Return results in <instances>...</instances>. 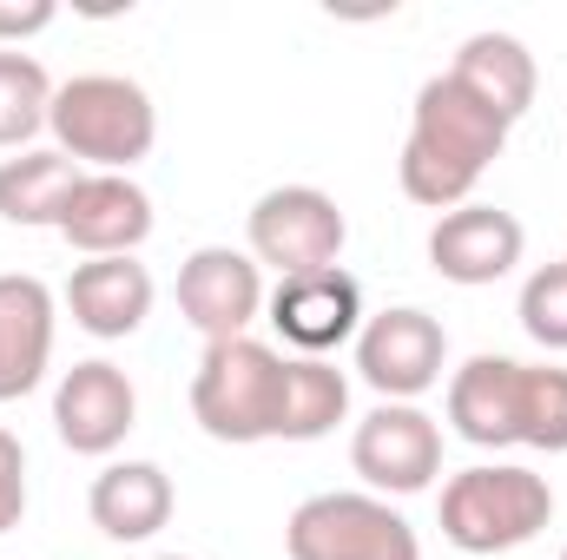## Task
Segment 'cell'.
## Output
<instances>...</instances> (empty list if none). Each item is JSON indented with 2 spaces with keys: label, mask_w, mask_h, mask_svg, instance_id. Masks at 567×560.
I'll return each instance as SVG.
<instances>
[{
  "label": "cell",
  "mask_w": 567,
  "mask_h": 560,
  "mask_svg": "<svg viewBox=\"0 0 567 560\" xmlns=\"http://www.w3.org/2000/svg\"><path fill=\"white\" fill-rule=\"evenodd\" d=\"M449 422L475 448H515L522 442V363L515 356H468L449 376Z\"/></svg>",
  "instance_id": "5bb4252c"
},
{
  "label": "cell",
  "mask_w": 567,
  "mask_h": 560,
  "mask_svg": "<svg viewBox=\"0 0 567 560\" xmlns=\"http://www.w3.org/2000/svg\"><path fill=\"white\" fill-rule=\"evenodd\" d=\"M20 515H27V448L0 428V535L20 528Z\"/></svg>",
  "instance_id": "cb8c5ba5"
},
{
  "label": "cell",
  "mask_w": 567,
  "mask_h": 560,
  "mask_svg": "<svg viewBox=\"0 0 567 560\" xmlns=\"http://www.w3.org/2000/svg\"><path fill=\"white\" fill-rule=\"evenodd\" d=\"M245 231H251V258L271 265L278 278L330 271V265L343 258V238H350L337 198L317 191V185H278V191H265V198L251 205Z\"/></svg>",
  "instance_id": "8992f818"
},
{
  "label": "cell",
  "mask_w": 567,
  "mask_h": 560,
  "mask_svg": "<svg viewBox=\"0 0 567 560\" xmlns=\"http://www.w3.org/2000/svg\"><path fill=\"white\" fill-rule=\"evenodd\" d=\"M442 363H449V336H442V323L429 310H416V303L377 310L357 330V376L383 403H416L423 390L442 383Z\"/></svg>",
  "instance_id": "52a82bcc"
},
{
  "label": "cell",
  "mask_w": 567,
  "mask_h": 560,
  "mask_svg": "<svg viewBox=\"0 0 567 560\" xmlns=\"http://www.w3.org/2000/svg\"><path fill=\"white\" fill-rule=\"evenodd\" d=\"M265 310H271V330L297 356H330V350H343L363 330V290H357V278L343 265L303 271V278H278Z\"/></svg>",
  "instance_id": "30bf717a"
},
{
  "label": "cell",
  "mask_w": 567,
  "mask_h": 560,
  "mask_svg": "<svg viewBox=\"0 0 567 560\" xmlns=\"http://www.w3.org/2000/svg\"><path fill=\"white\" fill-rule=\"evenodd\" d=\"M47 126L73 165H100V172H133L158 139L152 93L126 73H80V80L53 86Z\"/></svg>",
  "instance_id": "277c9868"
},
{
  "label": "cell",
  "mask_w": 567,
  "mask_h": 560,
  "mask_svg": "<svg viewBox=\"0 0 567 560\" xmlns=\"http://www.w3.org/2000/svg\"><path fill=\"white\" fill-rule=\"evenodd\" d=\"M350 468L383 495H423L442 475V422L423 416L416 403L370 409L350 435Z\"/></svg>",
  "instance_id": "ba28073f"
},
{
  "label": "cell",
  "mask_w": 567,
  "mask_h": 560,
  "mask_svg": "<svg viewBox=\"0 0 567 560\" xmlns=\"http://www.w3.org/2000/svg\"><path fill=\"white\" fill-rule=\"evenodd\" d=\"M53 27V0H0V46H20Z\"/></svg>",
  "instance_id": "d4e9b609"
},
{
  "label": "cell",
  "mask_w": 567,
  "mask_h": 560,
  "mask_svg": "<svg viewBox=\"0 0 567 560\" xmlns=\"http://www.w3.org/2000/svg\"><path fill=\"white\" fill-rule=\"evenodd\" d=\"M522 448L567 455V370L522 363Z\"/></svg>",
  "instance_id": "7402d4cb"
},
{
  "label": "cell",
  "mask_w": 567,
  "mask_h": 560,
  "mask_svg": "<svg viewBox=\"0 0 567 560\" xmlns=\"http://www.w3.org/2000/svg\"><path fill=\"white\" fill-rule=\"evenodd\" d=\"M80 165L53 145V152H20V158H0V218L7 225H53L60 231V218H66V205H73V191H80Z\"/></svg>",
  "instance_id": "d6986e66"
},
{
  "label": "cell",
  "mask_w": 567,
  "mask_h": 560,
  "mask_svg": "<svg viewBox=\"0 0 567 560\" xmlns=\"http://www.w3.org/2000/svg\"><path fill=\"white\" fill-rule=\"evenodd\" d=\"M60 238L86 258H133L152 238V198L126 172H86L60 218Z\"/></svg>",
  "instance_id": "4fadbf2b"
},
{
  "label": "cell",
  "mask_w": 567,
  "mask_h": 560,
  "mask_svg": "<svg viewBox=\"0 0 567 560\" xmlns=\"http://www.w3.org/2000/svg\"><path fill=\"white\" fill-rule=\"evenodd\" d=\"M522 330L542 343V350H567V258L561 265H542L535 278L522 283Z\"/></svg>",
  "instance_id": "603a6c76"
},
{
  "label": "cell",
  "mask_w": 567,
  "mask_h": 560,
  "mask_svg": "<svg viewBox=\"0 0 567 560\" xmlns=\"http://www.w3.org/2000/svg\"><path fill=\"white\" fill-rule=\"evenodd\" d=\"M47 113H53L47 66L33 53H20V46H0V145L27 152V139L47 126Z\"/></svg>",
  "instance_id": "44dd1931"
},
{
  "label": "cell",
  "mask_w": 567,
  "mask_h": 560,
  "mask_svg": "<svg viewBox=\"0 0 567 560\" xmlns=\"http://www.w3.org/2000/svg\"><path fill=\"white\" fill-rule=\"evenodd\" d=\"M66 310L86 336L120 343L152 317V271L140 258H86L66 278Z\"/></svg>",
  "instance_id": "2e32d148"
},
{
  "label": "cell",
  "mask_w": 567,
  "mask_h": 560,
  "mask_svg": "<svg viewBox=\"0 0 567 560\" xmlns=\"http://www.w3.org/2000/svg\"><path fill=\"white\" fill-rule=\"evenodd\" d=\"M158 560H178V554H158Z\"/></svg>",
  "instance_id": "484cf974"
},
{
  "label": "cell",
  "mask_w": 567,
  "mask_h": 560,
  "mask_svg": "<svg viewBox=\"0 0 567 560\" xmlns=\"http://www.w3.org/2000/svg\"><path fill=\"white\" fill-rule=\"evenodd\" d=\"M140 422V396H133V376L106 356L93 363H73L53 390V428L73 455H113Z\"/></svg>",
  "instance_id": "8fae6325"
},
{
  "label": "cell",
  "mask_w": 567,
  "mask_h": 560,
  "mask_svg": "<svg viewBox=\"0 0 567 560\" xmlns=\"http://www.w3.org/2000/svg\"><path fill=\"white\" fill-rule=\"evenodd\" d=\"M290 560H423L416 528L377 495H310L284 521Z\"/></svg>",
  "instance_id": "5b68a950"
},
{
  "label": "cell",
  "mask_w": 567,
  "mask_h": 560,
  "mask_svg": "<svg viewBox=\"0 0 567 560\" xmlns=\"http://www.w3.org/2000/svg\"><path fill=\"white\" fill-rule=\"evenodd\" d=\"M284 396H290V356L258 343V336H231V343H205L198 376H192V416L212 442H284Z\"/></svg>",
  "instance_id": "7a4b0ae2"
},
{
  "label": "cell",
  "mask_w": 567,
  "mask_h": 560,
  "mask_svg": "<svg viewBox=\"0 0 567 560\" xmlns=\"http://www.w3.org/2000/svg\"><path fill=\"white\" fill-rule=\"evenodd\" d=\"M265 310V278L251 251L231 245H205L178 265V317L205 336V343H231L258 323Z\"/></svg>",
  "instance_id": "9c48e42d"
},
{
  "label": "cell",
  "mask_w": 567,
  "mask_h": 560,
  "mask_svg": "<svg viewBox=\"0 0 567 560\" xmlns=\"http://www.w3.org/2000/svg\"><path fill=\"white\" fill-rule=\"evenodd\" d=\"M522 245H528V231H522L515 211H495V205H455V211H442L435 231H429V265H435V278L475 290V283H502L508 278V271L522 265Z\"/></svg>",
  "instance_id": "7c38bea8"
},
{
  "label": "cell",
  "mask_w": 567,
  "mask_h": 560,
  "mask_svg": "<svg viewBox=\"0 0 567 560\" xmlns=\"http://www.w3.org/2000/svg\"><path fill=\"white\" fill-rule=\"evenodd\" d=\"M350 416V376L323 356H290V396H284V442H317Z\"/></svg>",
  "instance_id": "ffe728a7"
},
{
  "label": "cell",
  "mask_w": 567,
  "mask_h": 560,
  "mask_svg": "<svg viewBox=\"0 0 567 560\" xmlns=\"http://www.w3.org/2000/svg\"><path fill=\"white\" fill-rule=\"evenodd\" d=\"M53 363V290L27 271L0 278V403L40 390Z\"/></svg>",
  "instance_id": "9a60e30c"
},
{
  "label": "cell",
  "mask_w": 567,
  "mask_h": 560,
  "mask_svg": "<svg viewBox=\"0 0 567 560\" xmlns=\"http://www.w3.org/2000/svg\"><path fill=\"white\" fill-rule=\"evenodd\" d=\"M508 145V120L488 113L455 73H435L416 93L410 113V145H403V191L429 205V211H455L468 205V191L482 185V172L502 158Z\"/></svg>",
  "instance_id": "6da1fadb"
},
{
  "label": "cell",
  "mask_w": 567,
  "mask_h": 560,
  "mask_svg": "<svg viewBox=\"0 0 567 560\" xmlns=\"http://www.w3.org/2000/svg\"><path fill=\"white\" fill-rule=\"evenodd\" d=\"M488 113H502L508 126L535 106V53L515 40V33H468L462 40V53H455V66H449Z\"/></svg>",
  "instance_id": "ac0fdd59"
},
{
  "label": "cell",
  "mask_w": 567,
  "mask_h": 560,
  "mask_svg": "<svg viewBox=\"0 0 567 560\" xmlns=\"http://www.w3.org/2000/svg\"><path fill=\"white\" fill-rule=\"evenodd\" d=\"M172 501L178 495H172V475L158 462H106L93 475V495H86L93 528L106 541H152L172 521Z\"/></svg>",
  "instance_id": "e0dca14e"
},
{
  "label": "cell",
  "mask_w": 567,
  "mask_h": 560,
  "mask_svg": "<svg viewBox=\"0 0 567 560\" xmlns=\"http://www.w3.org/2000/svg\"><path fill=\"white\" fill-rule=\"evenodd\" d=\"M442 541L462 554H508L522 541H535L555 521V488L548 475L522 468V462H482L449 475L442 488Z\"/></svg>",
  "instance_id": "3957f363"
},
{
  "label": "cell",
  "mask_w": 567,
  "mask_h": 560,
  "mask_svg": "<svg viewBox=\"0 0 567 560\" xmlns=\"http://www.w3.org/2000/svg\"><path fill=\"white\" fill-rule=\"evenodd\" d=\"M561 560H567V548H561Z\"/></svg>",
  "instance_id": "4316f807"
}]
</instances>
